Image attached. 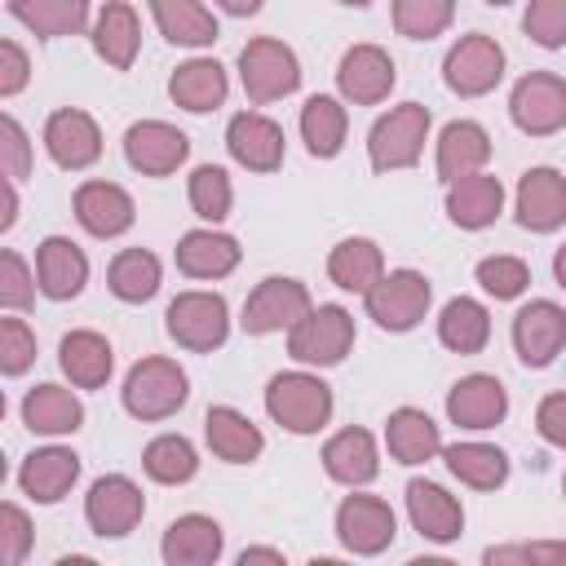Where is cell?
Returning a JSON list of instances; mask_svg holds the SVG:
<instances>
[{
  "label": "cell",
  "mask_w": 566,
  "mask_h": 566,
  "mask_svg": "<svg viewBox=\"0 0 566 566\" xmlns=\"http://www.w3.org/2000/svg\"><path fill=\"white\" fill-rule=\"evenodd\" d=\"M190 398V380L172 358H142L124 376V411L137 420H168Z\"/></svg>",
  "instance_id": "6da1fadb"
},
{
  "label": "cell",
  "mask_w": 566,
  "mask_h": 566,
  "mask_svg": "<svg viewBox=\"0 0 566 566\" xmlns=\"http://www.w3.org/2000/svg\"><path fill=\"white\" fill-rule=\"evenodd\" d=\"M265 411L292 433H318L332 416V389L310 371H279L265 385Z\"/></svg>",
  "instance_id": "7a4b0ae2"
},
{
  "label": "cell",
  "mask_w": 566,
  "mask_h": 566,
  "mask_svg": "<svg viewBox=\"0 0 566 566\" xmlns=\"http://www.w3.org/2000/svg\"><path fill=\"white\" fill-rule=\"evenodd\" d=\"M239 80H243L248 102L265 106V102H274V97L296 93V84H301V62H296V53H292L283 40L261 35V40H248V44L239 49Z\"/></svg>",
  "instance_id": "3957f363"
},
{
  "label": "cell",
  "mask_w": 566,
  "mask_h": 566,
  "mask_svg": "<svg viewBox=\"0 0 566 566\" xmlns=\"http://www.w3.org/2000/svg\"><path fill=\"white\" fill-rule=\"evenodd\" d=\"M429 137V111L420 102H402L389 115H380L367 133V155L376 172H394V168H411L424 150Z\"/></svg>",
  "instance_id": "277c9868"
},
{
  "label": "cell",
  "mask_w": 566,
  "mask_h": 566,
  "mask_svg": "<svg viewBox=\"0 0 566 566\" xmlns=\"http://www.w3.org/2000/svg\"><path fill=\"white\" fill-rule=\"evenodd\" d=\"M354 349V318L340 305L310 310L296 327H287V354L310 367H332Z\"/></svg>",
  "instance_id": "5b68a950"
},
{
  "label": "cell",
  "mask_w": 566,
  "mask_h": 566,
  "mask_svg": "<svg viewBox=\"0 0 566 566\" xmlns=\"http://www.w3.org/2000/svg\"><path fill=\"white\" fill-rule=\"evenodd\" d=\"M442 80L451 93L460 97H482L491 93L500 80H504V49L473 31V35H460L451 49H447V62H442Z\"/></svg>",
  "instance_id": "8992f818"
},
{
  "label": "cell",
  "mask_w": 566,
  "mask_h": 566,
  "mask_svg": "<svg viewBox=\"0 0 566 566\" xmlns=\"http://www.w3.org/2000/svg\"><path fill=\"white\" fill-rule=\"evenodd\" d=\"M509 115L531 137H553L566 128V80L548 71H531L513 84Z\"/></svg>",
  "instance_id": "52a82bcc"
},
{
  "label": "cell",
  "mask_w": 566,
  "mask_h": 566,
  "mask_svg": "<svg viewBox=\"0 0 566 566\" xmlns=\"http://www.w3.org/2000/svg\"><path fill=\"white\" fill-rule=\"evenodd\" d=\"M429 279L416 274V270H394V274H380V283L367 292V314L376 318V327L385 332H411L424 310H429Z\"/></svg>",
  "instance_id": "ba28073f"
},
{
  "label": "cell",
  "mask_w": 566,
  "mask_h": 566,
  "mask_svg": "<svg viewBox=\"0 0 566 566\" xmlns=\"http://www.w3.org/2000/svg\"><path fill=\"white\" fill-rule=\"evenodd\" d=\"M168 336L195 354L217 349L230 336V310L217 292H181L168 305Z\"/></svg>",
  "instance_id": "9c48e42d"
},
{
  "label": "cell",
  "mask_w": 566,
  "mask_h": 566,
  "mask_svg": "<svg viewBox=\"0 0 566 566\" xmlns=\"http://www.w3.org/2000/svg\"><path fill=\"white\" fill-rule=\"evenodd\" d=\"M310 292L305 283L296 279H261L252 287V296L243 301V332L248 336H265V332H283V327H296L305 314H310Z\"/></svg>",
  "instance_id": "30bf717a"
},
{
  "label": "cell",
  "mask_w": 566,
  "mask_h": 566,
  "mask_svg": "<svg viewBox=\"0 0 566 566\" xmlns=\"http://www.w3.org/2000/svg\"><path fill=\"white\" fill-rule=\"evenodd\" d=\"M142 513H146V500H142V491H137L133 478H124V473H106V478H97V482L88 486L84 517H88V526H93L102 539H119V535H128V531L142 522Z\"/></svg>",
  "instance_id": "8fae6325"
},
{
  "label": "cell",
  "mask_w": 566,
  "mask_h": 566,
  "mask_svg": "<svg viewBox=\"0 0 566 566\" xmlns=\"http://www.w3.org/2000/svg\"><path fill=\"white\" fill-rule=\"evenodd\" d=\"M186 155H190L186 133L172 128V124H164V119H142V124H133V128L124 133V159H128L137 172H146V177H168V172H177V168L186 164Z\"/></svg>",
  "instance_id": "7c38bea8"
},
{
  "label": "cell",
  "mask_w": 566,
  "mask_h": 566,
  "mask_svg": "<svg viewBox=\"0 0 566 566\" xmlns=\"http://www.w3.org/2000/svg\"><path fill=\"white\" fill-rule=\"evenodd\" d=\"M394 509L376 495H345L340 509H336V535L349 553H385L394 544Z\"/></svg>",
  "instance_id": "4fadbf2b"
},
{
  "label": "cell",
  "mask_w": 566,
  "mask_h": 566,
  "mask_svg": "<svg viewBox=\"0 0 566 566\" xmlns=\"http://www.w3.org/2000/svg\"><path fill=\"white\" fill-rule=\"evenodd\" d=\"M566 345V310L557 301H531L513 318V349L526 367H548Z\"/></svg>",
  "instance_id": "5bb4252c"
},
{
  "label": "cell",
  "mask_w": 566,
  "mask_h": 566,
  "mask_svg": "<svg viewBox=\"0 0 566 566\" xmlns=\"http://www.w3.org/2000/svg\"><path fill=\"white\" fill-rule=\"evenodd\" d=\"M336 88L354 106L385 102L389 88H394V57L380 44H354V49H345V57L336 66Z\"/></svg>",
  "instance_id": "9a60e30c"
},
{
  "label": "cell",
  "mask_w": 566,
  "mask_h": 566,
  "mask_svg": "<svg viewBox=\"0 0 566 566\" xmlns=\"http://www.w3.org/2000/svg\"><path fill=\"white\" fill-rule=\"evenodd\" d=\"M44 146L53 155L57 168H88L97 164L102 155V133L93 124V115L66 106V111H53L49 124H44Z\"/></svg>",
  "instance_id": "2e32d148"
},
{
  "label": "cell",
  "mask_w": 566,
  "mask_h": 566,
  "mask_svg": "<svg viewBox=\"0 0 566 566\" xmlns=\"http://www.w3.org/2000/svg\"><path fill=\"white\" fill-rule=\"evenodd\" d=\"M504 411H509L504 385L495 376H482V371L455 380L451 394H447V416L460 429H495L504 420Z\"/></svg>",
  "instance_id": "e0dca14e"
},
{
  "label": "cell",
  "mask_w": 566,
  "mask_h": 566,
  "mask_svg": "<svg viewBox=\"0 0 566 566\" xmlns=\"http://www.w3.org/2000/svg\"><path fill=\"white\" fill-rule=\"evenodd\" d=\"M517 221L535 234H548L566 221V177L557 168H531L517 181Z\"/></svg>",
  "instance_id": "ac0fdd59"
},
{
  "label": "cell",
  "mask_w": 566,
  "mask_h": 566,
  "mask_svg": "<svg viewBox=\"0 0 566 566\" xmlns=\"http://www.w3.org/2000/svg\"><path fill=\"white\" fill-rule=\"evenodd\" d=\"M226 146H230V155H234L243 168H252V172H274V168L283 164V128H279L274 119L256 115V111H243V115L230 119Z\"/></svg>",
  "instance_id": "d6986e66"
},
{
  "label": "cell",
  "mask_w": 566,
  "mask_h": 566,
  "mask_svg": "<svg viewBox=\"0 0 566 566\" xmlns=\"http://www.w3.org/2000/svg\"><path fill=\"white\" fill-rule=\"evenodd\" d=\"M35 279H40V292L49 301H71L88 283V256L71 239L49 234L35 252Z\"/></svg>",
  "instance_id": "ffe728a7"
},
{
  "label": "cell",
  "mask_w": 566,
  "mask_h": 566,
  "mask_svg": "<svg viewBox=\"0 0 566 566\" xmlns=\"http://www.w3.org/2000/svg\"><path fill=\"white\" fill-rule=\"evenodd\" d=\"M80 478V455L66 447H40L22 460L18 469V486L35 500V504H57Z\"/></svg>",
  "instance_id": "44dd1931"
},
{
  "label": "cell",
  "mask_w": 566,
  "mask_h": 566,
  "mask_svg": "<svg viewBox=\"0 0 566 566\" xmlns=\"http://www.w3.org/2000/svg\"><path fill=\"white\" fill-rule=\"evenodd\" d=\"M75 217L93 239H115L133 226V199L115 181H84L75 190Z\"/></svg>",
  "instance_id": "7402d4cb"
},
{
  "label": "cell",
  "mask_w": 566,
  "mask_h": 566,
  "mask_svg": "<svg viewBox=\"0 0 566 566\" xmlns=\"http://www.w3.org/2000/svg\"><path fill=\"white\" fill-rule=\"evenodd\" d=\"M407 513H411V526H416L424 539H438V544H447V539H455V535L464 531V509H460V500L447 495L438 482H424V478L407 482Z\"/></svg>",
  "instance_id": "603a6c76"
},
{
  "label": "cell",
  "mask_w": 566,
  "mask_h": 566,
  "mask_svg": "<svg viewBox=\"0 0 566 566\" xmlns=\"http://www.w3.org/2000/svg\"><path fill=\"white\" fill-rule=\"evenodd\" d=\"M491 159V137L482 124L473 119H451L438 137V177L451 186L469 172H482V164Z\"/></svg>",
  "instance_id": "cb8c5ba5"
},
{
  "label": "cell",
  "mask_w": 566,
  "mask_h": 566,
  "mask_svg": "<svg viewBox=\"0 0 566 566\" xmlns=\"http://www.w3.org/2000/svg\"><path fill=\"white\" fill-rule=\"evenodd\" d=\"M504 208V186L486 172H469L460 181L447 186V217L460 226V230H482L500 217Z\"/></svg>",
  "instance_id": "d4e9b609"
},
{
  "label": "cell",
  "mask_w": 566,
  "mask_h": 566,
  "mask_svg": "<svg viewBox=\"0 0 566 566\" xmlns=\"http://www.w3.org/2000/svg\"><path fill=\"white\" fill-rule=\"evenodd\" d=\"M203 438H208L212 455L226 460V464H248V460H256L261 447H265L261 429H256L243 411H234V407H208V416H203Z\"/></svg>",
  "instance_id": "484cf974"
},
{
  "label": "cell",
  "mask_w": 566,
  "mask_h": 566,
  "mask_svg": "<svg viewBox=\"0 0 566 566\" xmlns=\"http://www.w3.org/2000/svg\"><path fill=\"white\" fill-rule=\"evenodd\" d=\"M159 553L168 566H208L221 557V526L203 513H186L164 531Z\"/></svg>",
  "instance_id": "4316f807"
},
{
  "label": "cell",
  "mask_w": 566,
  "mask_h": 566,
  "mask_svg": "<svg viewBox=\"0 0 566 566\" xmlns=\"http://www.w3.org/2000/svg\"><path fill=\"white\" fill-rule=\"evenodd\" d=\"M226 71H221V62H212V57H190V62H181L177 71H172V80H168V97L181 106V111H195V115H203V111H217L221 102H226Z\"/></svg>",
  "instance_id": "83f0119b"
},
{
  "label": "cell",
  "mask_w": 566,
  "mask_h": 566,
  "mask_svg": "<svg viewBox=\"0 0 566 566\" xmlns=\"http://www.w3.org/2000/svg\"><path fill=\"white\" fill-rule=\"evenodd\" d=\"M323 469L327 478L345 482V486H363L380 473V455H376V442L367 429H340L336 438H327L323 447Z\"/></svg>",
  "instance_id": "f1b7e54d"
},
{
  "label": "cell",
  "mask_w": 566,
  "mask_h": 566,
  "mask_svg": "<svg viewBox=\"0 0 566 566\" xmlns=\"http://www.w3.org/2000/svg\"><path fill=\"white\" fill-rule=\"evenodd\" d=\"M239 265V243L221 230H190L177 243V270L190 279H226Z\"/></svg>",
  "instance_id": "f546056e"
},
{
  "label": "cell",
  "mask_w": 566,
  "mask_h": 566,
  "mask_svg": "<svg viewBox=\"0 0 566 566\" xmlns=\"http://www.w3.org/2000/svg\"><path fill=\"white\" fill-rule=\"evenodd\" d=\"M80 420H84V407H80V398H75L71 389H62V385H35V389L22 398V424H27L31 433H49V438L75 433Z\"/></svg>",
  "instance_id": "4dcf8cb0"
},
{
  "label": "cell",
  "mask_w": 566,
  "mask_h": 566,
  "mask_svg": "<svg viewBox=\"0 0 566 566\" xmlns=\"http://www.w3.org/2000/svg\"><path fill=\"white\" fill-rule=\"evenodd\" d=\"M57 363H62V371L71 376V385L97 389V385L111 380L115 354H111L106 336H97V332H66V336H62V349H57Z\"/></svg>",
  "instance_id": "1f68e13d"
},
{
  "label": "cell",
  "mask_w": 566,
  "mask_h": 566,
  "mask_svg": "<svg viewBox=\"0 0 566 566\" xmlns=\"http://www.w3.org/2000/svg\"><path fill=\"white\" fill-rule=\"evenodd\" d=\"M385 442H389V455H394L398 464H424V460H433V455L442 451L438 424H433L424 411H416V407H398V411L389 416Z\"/></svg>",
  "instance_id": "d6a6232c"
},
{
  "label": "cell",
  "mask_w": 566,
  "mask_h": 566,
  "mask_svg": "<svg viewBox=\"0 0 566 566\" xmlns=\"http://www.w3.org/2000/svg\"><path fill=\"white\" fill-rule=\"evenodd\" d=\"M137 44H142V27H137V13L124 4V0H111L97 22H93V49L115 66V71H128L133 57H137Z\"/></svg>",
  "instance_id": "836d02e7"
},
{
  "label": "cell",
  "mask_w": 566,
  "mask_h": 566,
  "mask_svg": "<svg viewBox=\"0 0 566 566\" xmlns=\"http://www.w3.org/2000/svg\"><path fill=\"white\" fill-rule=\"evenodd\" d=\"M327 274H332L336 287L367 296L385 274V256H380V248L371 239H340L332 248V256H327Z\"/></svg>",
  "instance_id": "e575fe53"
},
{
  "label": "cell",
  "mask_w": 566,
  "mask_h": 566,
  "mask_svg": "<svg viewBox=\"0 0 566 566\" xmlns=\"http://www.w3.org/2000/svg\"><path fill=\"white\" fill-rule=\"evenodd\" d=\"M442 460L473 491H495L509 478V455L500 447H491V442H455V447L442 451Z\"/></svg>",
  "instance_id": "d590c367"
},
{
  "label": "cell",
  "mask_w": 566,
  "mask_h": 566,
  "mask_svg": "<svg viewBox=\"0 0 566 566\" xmlns=\"http://www.w3.org/2000/svg\"><path fill=\"white\" fill-rule=\"evenodd\" d=\"M150 13L159 22L164 40H172V44L203 49L217 40V18L203 9V0H150Z\"/></svg>",
  "instance_id": "8d00e7d4"
},
{
  "label": "cell",
  "mask_w": 566,
  "mask_h": 566,
  "mask_svg": "<svg viewBox=\"0 0 566 566\" xmlns=\"http://www.w3.org/2000/svg\"><path fill=\"white\" fill-rule=\"evenodd\" d=\"M345 128H349V119H345V106H340L336 97L314 93V97L301 106V137H305V146H310L314 159H332V155H340V146H345Z\"/></svg>",
  "instance_id": "74e56055"
},
{
  "label": "cell",
  "mask_w": 566,
  "mask_h": 566,
  "mask_svg": "<svg viewBox=\"0 0 566 566\" xmlns=\"http://www.w3.org/2000/svg\"><path fill=\"white\" fill-rule=\"evenodd\" d=\"M9 13L40 40L75 35L88 18V0H9Z\"/></svg>",
  "instance_id": "f35d334b"
},
{
  "label": "cell",
  "mask_w": 566,
  "mask_h": 566,
  "mask_svg": "<svg viewBox=\"0 0 566 566\" xmlns=\"http://www.w3.org/2000/svg\"><path fill=\"white\" fill-rule=\"evenodd\" d=\"M106 287L128 305L150 301L159 292V256L146 248H124L106 270Z\"/></svg>",
  "instance_id": "ab89813d"
},
{
  "label": "cell",
  "mask_w": 566,
  "mask_h": 566,
  "mask_svg": "<svg viewBox=\"0 0 566 566\" xmlns=\"http://www.w3.org/2000/svg\"><path fill=\"white\" fill-rule=\"evenodd\" d=\"M438 340L447 349H455V354H478L491 340V314H486V305H478L469 296L447 301V310L438 318Z\"/></svg>",
  "instance_id": "60d3db41"
},
{
  "label": "cell",
  "mask_w": 566,
  "mask_h": 566,
  "mask_svg": "<svg viewBox=\"0 0 566 566\" xmlns=\"http://www.w3.org/2000/svg\"><path fill=\"white\" fill-rule=\"evenodd\" d=\"M142 469H146L155 482L177 486V482H190V478H195L199 455H195V447H190L181 433H164V438H155V442L142 451Z\"/></svg>",
  "instance_id": "b9f144b4"
},
{
  "label": "cell",
  "mask_w": 566,
  "mask_h": 566,
  "mask_svg": "<svg viewBox=\"0 0 566 566\" xmlns=\"http://www.w3.org/2000/svg\"><path fill=\"white\" fill-rule=\"evenodd\" d=\"M455 0H394V27L407 40H433L451 27Z\"/></svg>",
  "instance_id": "7bdbcfd3"
},
{
  "label": "cell",
  "mask_w": 566,
  "mask_h": 566,
  "mask_svg": "<svg viewBox=\"0 0 566 566\" xmlns=\"http://www.w3.org/2000/svg\"><path fill=\"white\" fill-rule=\"evenodd\" d=\"M230 199H234V190H230L226 168L199 164V168L190 172V208H195V217H203V221L217 226V221L230 217Z\"/></svg>",
  "instance_id": "ee69618b"
},
{
  "label": "cell",
  "mask_w": 566,
  "mask_h": 566,
  "mask_svg": "<svg viewBox=\"0 0 566 566\" xmlns=\"http://www.w3.org/2000/svg\"><path fill=\"white\" fill-rule=\"evenodd\" d=\"M478 283H482L486 296L513 301V296L526 292L531 270H526V261H517V256H486V261H478Z\"/></svg>",
  "instance_id": "f6af8a7d"
},
{
  "label": "cell",
  "mask_w": 566,
  "mask_h": 566,
  "mask_svg": "<svg viewBox=\"0 0 566 566\" xmlns=\"http://www.w3.org/2000/svg\"><path fill=\"white\" fill-rule=\"evenodd\" d=\"M522 27L535 44L544 49H562L566 44V0H526Z\"/></svg>",
  "instance_id": "bcb514c9"
},
{
  "label": "cell",
  "mask_w": 566,
  "mask_h": 566,
  "mask_svg": "<svg viewBox=\"0 0 566 566\" xmlns=\"http://www.w3.org/2000/svg\"><path fill=\"white\" fill-rule=\"evenodd\" d=\"M35 363V332L22 318H0V367L4 376H22Z\"/></svg>",
  "instance_id": "7dc6e473"
},
{
  "label": "cell",
  "mask_w": 566,
  "mask_h": 566,
  "mask_svg": "<svg viewBox=\"0 0 566 566\" xmlns=\"http://www.w3.org/2000/svg\"><path fill=\"white\" fill-rule=\"evenodd\" d=\"M31 301H35L31 270H27V261H22L13 248H4V252H0V305H9V310H27Z\"/></svg>",
  "instance_id": "c3c4849f"
},
{
  "label": "cell",
  "mask_w": 566,
  "mask_h": 566,
  "mask_svg": "<svg viewBox=\"0 0 566 566\" xmlns=\"http://www.w3.org/2000/svg\"><path fill=\"white\" fill-rule=\"evenodd\" d=\"M0 164H4V177L9 181H22L31 172V146H27V133L13 115L0 119Z\"/></svg>",
  "instance_id": "681fc988"
},
{
  "label": "cell",
  "mask_w": 566,
  "mask_h": 566,
  "mask_svg": "<svg viewBox=\"0 0 566 566\" xmlns=\"http://www.w3.org/2000/svg\"><path fill=\"white\" fill-rule=\"evenodd\" d=\"M31 548V522L18 504H4L0 509V562L4 566H18Z\"/></svg>",
  "instance_id": "f907efd6"
},
{
  "label": "cell",
  "mask_w": 566,
  "mask_h": 566,
  "mask_svg": "<svg viewBox=\"0 0 566 566\" xmlns=\"http://www.w3.org/2000/svg\"><path fill=\"white\" fill-rule=\"evenodd\" d=\"M535 429H539L544 442L566 447V389H562V394H548V398L539 402V411H535Z\"/></svg>",
  "instance_id": "816d5d0a"
},
{
  "label": "cell",
  "mask_w": 566,
  "mask_h": 566,
  "mask_svg": "<svg viewBox=\"0 0 566 566\" xmlns=\"http://www.w3.org/2000/svg\"><path fill=\"white\" fill-rule=\"evenodd\" d=\"M486 562H566V544H504L486 548Z\"/></svg>",
  "instance_id": "f5cc1de1"
},
{
  "label": "cell",
  "mask_w": 566,
  "mask_h": 566,
  "mask_svg": "<svg viewBox=\"0 0 566 566\" xmlns=\"http://www.w3.org/2000/svg\"><path fill=\"white\" fill-rule=\"evenodd\" d=\"M27 53L13 44V40H4L0 44V97H13L22 84H27Z\"/></svg>",
  "instance_id": "db71d44e"
},
{
  "label": "cell",
  "mask_w": 566,
  "mask_h": 566,
  "mask_svg": "<svg viewBox=\"0 0 566 566\" xmlns=\"http://www.w3.org/2000/svg\"><path fill=\"white\" fill-rule=\"evenodd\" d=\"M18 181H9L4 177V217H0V230H9L13 221H18V190H13Z\"/></svg>",
  "instance_id": "11a10c76"
},
{
  "label": "cell",
  "mask_w": 566,
  "mask_h": 566,
  "mask_svg": "<svg viewBox=\"0 0 566 566\" xmlns=\"http://www.w3.org/2000/svg\"><path fill=\"white\" fill-rule=\"evenodd\" d=\"M226 13H234V18H248V13H256L265 0H217Z\"/></svg>",
  "instance_id": "9f6ffc18"
},
{
  "label": "cell",
  "mask_w": 566,
  "mask_h": 566,
  "mask_svg": "<svg viewBox=\"0 0 566 566\" xmlns=\"http://www.w3.org/2000/svg\"><path fill=\"white\" fill-rule=\"evenodd\" d=\"M239 562H243V566H248V562H283V553H279V548H243Z\"/></svg>",
  "instance_id": "6f0895ef"
},
{
  "label": "cell",
  "mask_w": 566,
  "mask_h": 566,
  "mask_svg": "<svg viewBox=\"0 0 566 566\" xmlns=\"http://www.w3.org/2000/svg\"><path fill=\"white\" fill-rule=\"evenodd\" d=\"M553 274H557V283L566 287V243L557 248V256H553Z\"/></svg>",
  "instance_id": "680465c9"
},
{
  "label": "cell",
  "mask_w": 566,
  "mask_h": 566,
  "mask_svg": "<svg viewBox=\"0 0 566 566\" xmlns=\"http://www.w3.org/2000/svg\"><path fill=\"white\" fill-rule=\"evenodd\" d=\"M340 4H354V9H363V4H371V0H340Z\"/></svg>",
  "instance_id": "91938a15"
},
{
  "label": "cell",
  "mask_w": 566,
  "mask_h": 566,
  "mask_svg": "<svg viewBox=\"0 0 566 566\" xmlns=\"http://www.w3.org/2000/svg\"><path fill=\"white\" fill-rule=\"evenodd\" d=\"M486 4H509V0H486Z\"/></svg>",
  "instance_id": "94428289"
},
{
  "label": "cell",
  "mask_w": 566,
  "mask_h": 566,
  "mask_svg": "<svg viewBox=\"0 0 566 566\" xmlns=\"http://www.w3.org/2000/svg\"><path fill=\"white\" fill-rule=\"evenodd\" d=\"M562 491H566V478H562Z\"/></svg>",
  "instance_id": "6125c7cd"
}]
</instances>
